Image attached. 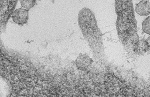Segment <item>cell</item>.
<instances>
[{"label": "cell", "instance_id": "6da1fadb", "mask_svg": "<svg viewBox=\"0 0 150 97\" xmlns=\"http://www.w3.org/2000/svg\"><path fill=\"white\" fill-rule=\"evenodd\" d=\"M115 10L118 39L125 49L132 50L134 44L139 40L132 1L115 0Z\"/></svg>", "mask_w": 150, "mask_h": 97}, {"label": "cell", "instance_id": "7a4b0ae2", "mask_svg": "<svg viewBox=\"0 0 150 97\" xmlns=\"http://www.w3.org/2000/svg\"><path fill=\"white\" fill-rule=\"evenodd\" d=\"M78 25L84 40L87 42L94 59L104 61L105 58L103 34L98 26L94 12L88 8H83L78 13Z\"/></svg>", "mask_w": 150, "mask_h": 97}, {"label": "cell", "instance_id": "3957f363", "mask_svg": "<svg viewBox=\"0 0 150 97\" xmlns=\"http://www.w3.org/2000/svg\"><path fill=\"white\" fill-rule=\"evenodd\" d=\"M19 0H0V33L3 32Z\"/></svg>", "mask_w": 150, "mask_h": 97}, {"label": "cell", "instance_id": "277c9868", "mask_svg": "<svg viewBox=\"0 0 150 97\" xmlns=\"http://www.w3.org/2000/svg\"><path fill=\"white\" fill-rule=\"evenodd\" d=\"M11 18L12 20L19 25H23L27 23L29 19V10L23 8L14 9Z\"/></svg>", "mask_w": 150, "mask_h": 97}, {"label": "cell", "instance_id": "5b68a950", "mask_svg": "<svg viewBox=\"0 0 150 97\" xmlns=\"http://www.w3.org/2000/svg\"><path fill=\"white\" fill-rule=\"evenodd\" d=\"M93 63L92 58L86 54H80L75 61L77 69L81 71L87 70L92 65Z\"/></svg>", "mask_w": 150, "mask_h": 97}, {"label": "cell", "instance_id": "8992f818", "mask_svg": "<svg viewBox=\"0 0 150 97\" xmlns=\"http://www.w3.org/2000/svg\"><path fill=\"white\" fill-rule=\"evenodd\" d=\"M149 39L138 40L134 45L132 50L138 55H143L149 50Z\"/></svg>", "mask_w": 150, "mask_h": 97}, {"label": "cell", "instance_id": "52a82bcc", "mask_svg": "<svg viewBox=\"0 0 150 97\" xmlns=\"http://www.w3.org/2000/svg\"><path fill=\"white\" fill-rule=\"evenodd\" d=\"M135 12L142 16H149L150 13V2L148 0H142L136 4Z\"/></svg>", "mask_w": 150, "mask_h": 97}, {"label": "cell", "instance_id": "ba28073f", "mask_svg": "<svg viewBox=\"0 0 150 97\" xmlns=\"http://www.w3.org/2000/svg\"><path fill=\"white\" fill-rule=\"evenodd\" d=\"M10 94V88L7 82L0 76V97L8 96Z\"/></svg>", "mask_w": 150, "mask_h": 97}, {"label": "cell", "instance_id": "9c48e42d", "mask_svg": "<svg viewBox=\"0 0 150 97\" xmlns=\"http://www.w3.org/2000/svg\"><path fill=\"white\" fill-rule=\"evenodd\" d=\"M19 1L23 8L29 10L35 5L37 0H19Z\"/></svg>", "mask_w": 150, "mask_h": 97}, {"label": "cell", "instance_id": "30bf717a", "mask_svg": "<svg viewBox=\"0 0 150 97\" xmlns=\"http://www.w3.org/2000/svg\"><path fill=\"white\" fill-rule=\"evenodd\" d=\"M142 29L144 33L148 34H150V16H148L142 22Z\"/></svg>", "mask_w": 150, "mask_h": 97}]
</instances>
